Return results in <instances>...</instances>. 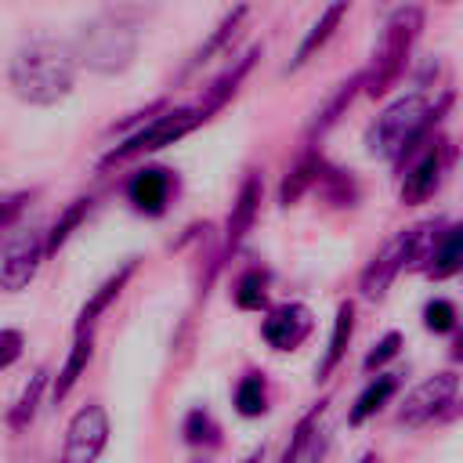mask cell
Returning <instances> with one entry per match:
<instances>
[{"label":"cell","mask_w":463,"mask_h":463,"mask_svg":"<svg viewBox=\"0 0 463 463\" xmlns=\"http://www.w3.org/2000/svg\"><path fill=\"white\" fill-rule=\"evenodd\" d=\"M322 416H326V402L311 405V409L297 420V427H293V434H289V445H286V452H282L279 463H318V459H322V452H326Z\"/></svg>","instance_id":"7c38bea8"},{"label":"cell","mask_w":463,"mask_h":463,"mask_svg":"<svg viewBox=\"0 0 463 463\" xmlns=\"http://www.w3.org/2000/svg\"><path fill=\"white\" fill-rule=\"evenodd\" d=\"M434 232V224L427 221V224H412V228H405V232H398L369 264H365V271H362V293L365 297H383L387 293V286L398 279V271L402 268H409V264H420L423 257H427V246H430V235Z\"/></svg>","instance_id":"5b68a950"},{"label":"cell","mask_w":463,"mask_h":463,"mask_svg":"<svg viewBox=\"0 0 463 463\" xmlns=\"http://www.w3.org/2000/svg\"><path fill=\"white\" fill-rule=\"evenodd\" d=\"M90 354H94V333H90V329H80L76 340H72V351H69L65 365H61L58 376H54V387H51V398H54V402H65V398H69V391L80 383L83 369L90 365Z\"/></svg>","instance_id":"2e32d148"},{"label":"cell","mask_w":463,"mask_h":463,"mask_svg":"<svg viewBox=\"0 0 463 463\" xmlns=\"http://www.w3.org/2000/svg\"><path fill=\"white\" fill-rule=\"evenodd\" d=\"M394 391H398V376H394V373L373 376V380L365 383V391L354 398V405H351V412H347V423L358 427V423H365L369 416H376V412L387 405V398H391Z\"/></svg>","instance_id":"ffe728a7"},{"label":"cell","mask_w":463,"mask_h":463,"mask_svg":"<svg viewBox=\"0 0 463 463\" xmlns=\"http://www.w3.org/2000/svg\"><path fill=\"white\" fill-rule=\"evenodd\" d=\"M105 445H109V412L98 402H90L69 420L58 463H98Z\"/></svg>","instance_id":"52a82bcc"},{"label":"cell","mask_w":463,"mask_h":463,"mask_svg":"<svg viewBox=\"0 0 463 463\" xmlns=\"http://www.w3.org/2000/svg\"><path fill=\"white\" fill-rule=\"evenodd\" d=\"M456 304L452 300H445V297H434L427 307H423V326L430 329V333H452L456 329Z\"/></svg>","instance_id":"f546056e"},{"label":"cell","mask_w":463,"mask_h":463,"mask_svg":"<svg viewBox=\"0 0 463 463\" xmlns=\"http://www.w3.org/2000/svg\"><path fill=\"white\" fill-rule=\"evenodd\" d=\"M235 409L242 416H260L268 409V383H264V376L250 373V376L239 380V387H235Z\"/></svg>","instance_id":"4316f807"},{"label":"cell","mask_w":463,"mask_h":463,"mask_svg":"<svg viewBox=\"0 0 463 463\" xmlns=\"http://www.w3.org/2000/svg\"><path fill=\"white\" fill-rule=\"evenodd\" d=\"M456 391H459V380L456 373H438V376H427L420 387H412L398 409V423L402 427H423L438 416H445L452 405H456Z\"/></svg>","instance_id":"ba28073f"},{"label":"cell","mask_w":463,"mask_h":463,"mask_svg":"<svg viewBox=\"0 0 463 463\" xmlns=\"http://www.w3.org/2000/svg\"><path fill=\"white\" fill-rule=\"evenodd\" d=\"M14 463H40L36 456H22V459H14Z\"/></svg>","instance_id":"e575fe53"},{"label":"cell","mask_w":463,"mask_h":463,"mask_svg":"<svg viewBox=\"0 0 463 463\" xmlns=\"http://www.w3.org/2000/svg\"><path fill=\"white\" fill-rule=\"evenodd\" d=\"M358 463H376V456H362V459H358Z\"/></svg>","instance_id":"d590c367"},{"label":"cell","mask_w":463,"mask_h":463,"mask_svg":"<svg viewBox=\"0 0 463 463\" xmlns=\"http://www.w3.org/2000/svg\"><path fill=\"white\" fill-rule=\"evenodd\" d=\"M203 123V112L199 109H166L163 116L148 119L141 130L127 134L119 145H112L101 159V166H116V163H127L134 156H145V152H159L174 141H181L188 130H195Z\"/></svg>","instance_id":"8992f818"},{"label":"cell","mask_w":463,"mask_h":463,"mask_svg":"<svg viewBox=\"0 0 463 463\" xmlns=\"http://www.w3.org/2000/svg\"><path fill=\"white\" fill-rule=\"evenodd\" d=\"M423 29V11L420 7H394L391 18L383 22V36L373 51V61L369 69L362 72V87L369 98H383L405 72V61L412 54V43Z\"/></svg>","instance_id":"3957f363"},{"label":"cell","mask_w":463,"mask_h":463,"mask_svg":"<svg viewBox=\"0 0 463 463\" xmlns=\"http://www.w3.org/2000/svg\"><path fill=\"white\" fill-rule=\"evenodd\" d=\"M134 268H137V260L130 257L127 264H119V271H112V275H109V279H105V282H101V286L90 293V300L80 307V322H76V333H80V329H90V326H94V318H98L101 311H109V304H112V300L123 293V286L130 282Z\"/></svg>","instance_id":"ac0fdd59"},{"label":"cell","mask_w":463,"mask_h":463,"mask_svg":"<svg viewBox=\"0 0 463 463\" xmlns=\"http://www.w3.org/2000/svg\"><path fill=\"white\" fill-rule=\"evenodd\" d=\"M459 260H463V228L459 224H445L441 232H434V239L427 246L423 271L430 279H449V275L459 271Z\"/></svg>","instance_id":"5bb4252c"},{"label":"cell","mask_w":463,"mask_h":463,"mask_svg":"<svg viewBox=\"0 0 463 463\" xmlns=\"http://www.w3.org/2000/svg\"><path fill=\"white\" fill-rule=\"evenodd\" d=\"M22 347H25V336L18 329H0V369L14 365L22 358Z\"/></svg>","instance_id":"d6a6232c"},{"label":"cell","mask_w":463,"mask_h":463,"mask_svg":"<svg viewBox=\"0 0 463 463\" xmlns=\"http://www.w3.org/2000/svg\"><path fill=\"white\" fill-rule=\"evenodd\" d=\"M307 333H311V311L304 304H279L268 311V318L260 326V336L275 351H293Z\"/></svg>","instance_id":"8fae6325"},{"label":"cell","mask_w":463,"mask_h":463,"mask_svg":"<svg viewBox=\"0 0 463 463\" xmlns=\"http://www.w3.org/2000/svg\"><path fill=\"white\" fill-rule=\"evenodd\" d=\"M351 329H354V304H351V300H344V304L336 307V322H333L329 347H326V354H322V362H318V369H315V376H318V380H326V376L336 369V362L344 358L347 340H351Z\"/></svg>","instance_id":"44dd1931"},{"label":"cell","mask_w":463,"mask_h":463,"mask_svg":"<svg viewBox=\"0 0 463 463\" xmlns=\"http://www.w3.org/2000/svg\"><path fill=\"white\" fill-rule=\"evenodd\" d=\"M434 119H438V109L430 105V98H423V94L398 98L369 127V152L398 163L423 141V134L430 130Z\"/></svg>","instance_id":"277c9868"},{"label":"cell","mask_w":463,"mask_h":463,"mask_svg":"<svg viewBox=\"0 0 463 463\" xmlns=\"http://www.w3.org/2000/svg\"><path fill=\"white\" fill-rule=\"evenodd\" d=\"M322 166H326V163H322L315 152H311V156H304V159L289 170V177L282 181V188H279V203H282V206H293V203H297V199H300V195H304V192L322 177Z\"/></svg>","instance_id":"7402d4cb"},{"label":"cell","mask_w":463,"mask_h":463,"mask_svg":"<svg viewBox=\"0 0 463 463\" xmlns=\"http://www.w3.org/2000/svg\"><path fill=\"white\" fill-rule=\"evenodd\" d=\"M402 351V333H383L376 344H373V351L365 354V373H376V369H383L394 354Z\"/></svg>","instance_id":"4dcf8cb0"},{"label":"cell","mask_w":463,"mask_h":463,"mask_svg":"<svg viewBox=\"0 0 463 463\" xmlns=\"http://www.w3.org/2000/svg\"><path fill=\"white\" fill-rule=\"evenodd\" d=\"M260 456H264V445H260V449H253V452H250L242 463H260Z\"/></svg>","instance_id":"836d02e7"},{"label":"cell","mask_w":463,"mask_h":463,"mask_svg":"<svg viewBox=\"0 0 463 463\" xmlns=\"http://www.w3.org/2000/svg\"><path fill=\"white\" fill-rule=\"evenodd\" d=\"M184 441L188 445H217V423H213V416L206 412V409H192L188 416H184Z\"/></svg>","instance_id":"f1b7e54d"},{"label":"cell","mask_w":463,"mask_h":463,"mask_svg":"<svg viewBox=\"0 0 463 463\" xmlns=\"http://www.w3.org/2000/svg\"><path fill=\"white\" fill-rule=\"evenodd\" d=\"M25 206H29V192H4L0 195V232L11 228L22 217Z\"/></svg>","instance_id":"1f68e13d"},{"label":"cell","mask_w":463,"mask_h":463,"mask_svg":"<svg viewBox=\"0 0 463 463\" xmlns=\"http://www.w3.org/2000/svg\"><path fill=\"white\" fill-rule=\"evenodd\" d=\"M235 304L242 311H260L268 304V275L264 271H246L239 282H235Z\"/></svg>","instance_id":"83f0119b"},{"label":"cell","mask_w":463,"mask_h":463,"mask_svg":"<svg viewBox=\"0 0 463 463\" xmlns=\"http://www.w3.org/2000/svg\"><path fill=\"white\" fill-rule=\"evenodd\" d=\"M242 18H246V7H232V11H228L221 22H217V29H213V33H210V36H206L199 47H195V54H192L188 69L206 65V61H210V58H213V54H217V51H221V47H224L232 36H235V29H239V22H242Z\"/></svg>","instance_id":"603a6c76"},{"label":"cell","mask_w":463,"mask_h":463,"mask_svg":"<svg viewBox=\"0 0 463 463\" xmlns=\"http://www.w3.org/2000/svg\"><path fill=\"white\" fill-rule=\"evenodd\" d=\"M87 210H90V199H76V203L54 221V228L47 232V239H43V253H58V250L65 246V239L76 232V224L87 217Z\"/></svg>","instance_id":"484cf974"},{"label":"cell","mask_w":463,"mask_h":463,"mask_svg":"<svg viewBox=\"0 0 463 463\" xmlns=\"http://www.w3.org/2000/svg\"><path fill=\"white\" fill-rule=\"evenodd\" d=\"M260 54V47H250L242 58H235V65H228L210 87H206V94H203V105H199V112H203V119H210V112H217L235 90H239V83H242V76L250 72V65H253V58Z\"/></svg>","instance_id":"e0dca14e"},{"label":"cell","mask_w":463,"mask_h":463,"mask_svg":"<svg viewBox=\"0 0 463 463\" xmlns=\"http://www.w3.org/2000/svg\"><path fill=\"white\" fill-rule=\"evenodd\" d=\"M344 14H347V4L340 0V4H329L318 18H315V25L304 33V40H300V47H297V54H293V61H289V69H300L315 51H322L326 47V40L336 33V25L344 22Z\"/></svg>","instance_id":"d6986e66"},{"label":"cell","mask_w":463,"mask_h":463,"mask_svg":"<svg viewBox=\"0 0 463 463\" xmlns=\"http://www.w3.org/2000/svg\"><path fill=\"white\" fill-rule=\"evenodd\" d=\"M358 87H362V76H351L347 83H340V87H336V94L329 98V105H326V109L315 116V123H311V137H315V134L322 137V134H326V130H329V127L340 119V112L351 105V98L358 94Z\"/></svg>","instance_id":"d4e9b609"},{"label":"cell","mask_w":463,"mask_h":463,"mask_svg":"<svg viewBox=\"0 0 463 463\" xmlns=\"http://www.w3.org/2000/svg\"><path fill=\"white\" fill-rule=\"evenodd\" d=\"M257 210H260V177L250 174V177L242 181L235 203H232V217H228V232H224V250H228V253L246 239V232L253 228Z\"/></svg>","instance_id":"9a60e30c"},{"label":"cell","mask_w":463,"mask_h":463,"mask_svg":"<svg viewBox=\"0 0 463 463\" xmlns=\"http://www.w3.org/2000/svg\"><path fill=\"white\" fill-rule=\"evenodd\" d=\"M137 43H141V25H137L134 11L130 7H105L80 25L76 43H69V47H72L76 65H87L90 72L112 76L134 61Z\"/></svg>","instance_id":"7a4b0ae2"},{"label":"cell","mask_w":463,"mask_h":463,"mask_svg":"<svg viewBox=\"0 0 463 463\" xmlns=\"http://www.w3.org/2000/svg\"><path fill=\"white\" fill-rule=\"evenodd\" d=\"M445 163H449V141L438 137L405 170V177H402V203H423V199H430L438 192V184H441Z\"/></svg>","instance_id":"9c48e42d"},{"label":"cell","mask_w":463,"mask_h":463,"mask_svg":"<svg viewBox=\"0 0 463 463\" xmlns=\"http://www.w3.org/2000/svg\"><path fill=\"white\" fill-rule=\"evenodd\" d=\"M170 184H174V181H170V174H166L163 166H145V170H137V174L130 177V184H127V199L134 203V210L156 217V213L166 210Z\"/></svg>","instance_id":"4fadbf2b"},{"label":"cell","mask_w":463,"mask_h":463,"mask_svg":"<svg viewBox=\"0 0 463 463\" xmlns=\"http://www.w3.org/2000/svg\"><path fill=\"white\" fill-rule=\"evenodd\" d=\"M7 83H11L14 98H22L25 105L65 101L72 94V83H76L72 47L65 40H51V36H36V40L22 43L11 58Z\"/></svg>","instance_id":"6da1fadb"},{"label":"cell","mask_w":463,"mask_h":463,"mask_svg":"<svg viewBox=\"0 0 463 463\" xmlns=\"http://www.w3.org/2000/svg\"><path fill=\"white\" fill-rule=\"evenodd\" d=\"M43 383H47V373H43V369H36V373L29 376V383L22 387L18 402H14V405H11V412H7V423H11V430H25V427L33 423V416H36V405H40V394H43Z\"/></svg>","instance_id":"cb8c5ba5"},{"label":"cell","mask_w":463,"mask_h":463,"mask_svg":"<svg viewBox=\"0 0 463 463\" xmlns=\"http://www.w3.org/2000/svg\"><path fill=\"white\" fill-rule=\"evenodd\" d=\"M43 260V239L36 232H25L18 235L7 250H4V260H0V289L7 293H18L33 282L36 268Z\"/></svg>","instance_id":"30bf717a"}]
</instances>
